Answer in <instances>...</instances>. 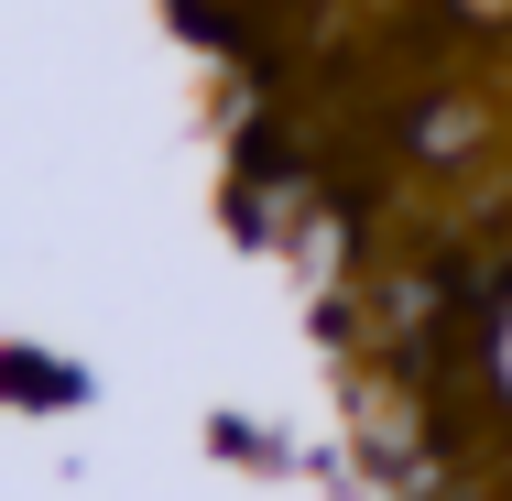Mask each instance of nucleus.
I'll list each match as a JSON object with an SVG mask.
<instances>
[{"label": "nucleus", "mask_w": 512, "mask_h": 501, "mask_svg": "<svg viewBox=\"0 0 512 501\" xmlns=\"http://www.w3.org/2000/svg\"><path fill=\"white\" fill-rule=\"evenodd\" d=\"M458 22H480V33H512V0H458Z\"/></svg>", "instance_id": "obj_1"}]
</instances>
